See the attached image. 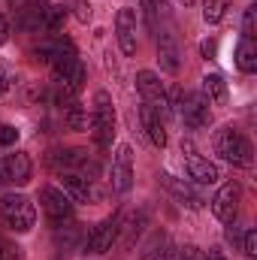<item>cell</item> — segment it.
<instances>
[{
    "instance_id": "6da1fadb",
    "label": "cell",
    "mask_w": 257,
    "mask_h": 260,
    "mask_svg": "<svg viewBox=\"0 0 257 260\" xmlns=\"http://www.w3.org/2000/svg\"><path fill=\"white\" fill-rule=\"evenodd\" d=\"M215 154L233 167H251L254 160V148L248 142V136L236 127H221L215 136Z\"/></svg>"
},
{
    "instance_id": "4316f807",
    "label": "cell",
    "mask_w": 257,
    "mask_h": 260,
    "mask_svg": "<svg viewBox=\"0 0 257 260\" xmlns=\"http://www.w3.org/2000/svg\"><path fill=\"white\" fill-rule=\"evenodd\" d=\"M76 9H79V12H76L79 21H88V18H91V6H88L85 0H76Z\"/></svg>"
},
{
    "instance_id": "d6a6232c",
    "label": "cell",
    "mask_w": 257,
    "mask_h": 260,
    "mask_svg": "<svg viewBox=\"0 0 257 260\" xmlns=\"http://www.w3.org/2000/svg\"><path fill=\"white\" fill-rule=\"evenodd\" d=\"M6 88H9V76H6V73H3V70H0V94H3V91H6Z\"/></svg>"
},
{
    "instance_id": "836d02e7",
    "label": "cell",
    "mask_w": 257,
    "mask_h": 260,
    "mask_svg": "<svg viewBox=\"0 0 257 260\" xmlns=\"http://www.w3.org/2000/svg\"><path fill=\"white\" fill-rule=\"evenodd\" d=\"M6 182V176H3V160H0V185Z\"/></svg>"
},
{
    "instance_id": "5b68a950",
    "label": "cell",
    "mask_w": 257,
    "mask_h": 260,
    "mask_svg": "<svg viewBox=\"0 0 257 260\" xmlns=\"http://www.w3.org/2000/svg\"><path fill=\"white\" fill-rule=\"evenodd\" d=\"M40 203H43V212L52 227H64L67 221H73V200L61 188H55V185L40 188Z\"/></svg>"
},
{
    "instance_id": "f1b7e54d",
    "label": "cell",
    "mask_w": 257,
    "mask_h": 260,
    "mask_svg": "<svg viewBox=\"0 0 257 260\" xmlns=\"http://www.w3.org/2000/svg\"><path fill=\"white\" fill-rule=\"evenodd\" d=\"M182 260H203V251L188 245V248H182Z\"/></svg>"
},
{
    "instance_id": "9a60e30c",
    "label": "cell",
    "mask_w": 257,
    "mask_h": 260,
    "mask_svg": "<svg viewBox=\"0 0 257 260\" xmlns=\"http://www.w3.org/2000/svg\"><path fill=\"white\" fill-rule=\"evenodd\" d=\"M139 118H142V127L148 133V139L157 145V148H164L167 145V130H164V118L148 106V103H142L139 106Z\"/></svg>"
},
{
    "instance_id": "484cf974",
    "label": "cell",
    "mask_w": 257,
    "mask_h": 260,
    "mask_svg": "<svg viewBox=\"0 0 257 260\" xmlns=\"http://www.w3.org/2000/svg\"><path fill=\"white\" fill-rule=\"evenodd\" d=\"M46 0H9V6L18 12V9H34V6H43Z\"/></svg>"
},
{
    "instance_id": "8992f818",
    "label": "cell",
    "mask_w": 257,
    "mask_h": 260,
    "mask_svg": "<svg viewBox=\"0 0 257 260\" xmlns=\"http://www.w3.org/2000/svg\"><path fill=\"white\" fill-rule=\"evenodd\" d=\"M118 230H121V224H118L115 215L103 218V221L88 233V239H85V254H106V251H112V245H115V239H118Z\"/></svg>"
},
{
    "instance_id": "e0dca14e",
    "label": "cell",
    "mask_w": 257,
    "mask_h": 260,
    "mask_svg": "<svg viewBox=\"0 0 257 260\" xmlns=\"http://www.w3.org/2000/svg\"><path fill=\"white\" fill-rule=\"evenodd\" d=\"M233 61H236V67L242 70V73H254L257 70V46L254 40H239V46H236V52H233Z\"/></svg>"
},
{
    "instance_id": "1f68e13d",
    "label": "cell",
    "mask_w": 257,
    "mask_h": 260,
    "mask_svg": "<svg viewBox=\"0 0 257 260\" xmlns=\"http://www.w3.org/2000/svg\"><path fill=\"white\" fill-rule=\"evenodd\" d=\"M6 34H9V24H6V18L0 15V46L6 43Z\"/></svg>"
},
{
    "instance_id": "7c38bea8",
    "label": "cell",
    "mask_w": 257,
    "mask_h": 260,
    "mask_svg": "<svg viewBox=\"0 0 257 260\" xmlns=\"http://www.w3.org/2000/svg\"><path fill=\"white\" fill-rule=\"evenodd\" d=\"M185 167H188V176H191V182H197V185H215V182L221 179V173H218V164H212V160H206V157L188 154Z\"/></svg>"
},
{
    "instance_id": "cb8c5ba5",
    "label": "cell",
    "mask_w": 257,
    "mask_h": 260,
    "mask_svg": "<svg viewBox=\"0 0 257 260\" xmlns=\"http://www.w3.org/2000/svg\"><path fill=\"white\" fill-rule=\"evenodd\" d=\"M15 142H18V130L0 121V145H15Z\"/></svg>"
},
{
    "instance_id": "d4e9b609",
    "label": "cell",
    "mask_w": 257,
    "mask_h": 260,
    "mask_svg": "<svg viewBox=\"0 0 257 260\" xmlns=\"http://www.w3.org/2000/svg\"><path fill=\"white\" fill-rule=\"evenodd\" d=\"M242 233H245V230H242L239 224H233V221H230V227H227V242L239 245V242H242Z\"/></svg>"
},
{
    "instance_id": "7402d4cb",
    "label": "cell",
    "mask_w": 257,
    "mask_h": 260,
    "mask_svg": "<svg viewBox=\"0 0 257 260\" xmlns=\"http://www.w3.org/2000/svg\"><path fill=\"white\" fill-rule=\"evenodd\" d=\"M239 245H242L245 257H257V233L251 230V227H248V230L242 233V242H239Z\"/></svg>"
},
{
    "instance_id": "ffe728a7",
    "label": "cell",
    "mask_w": 257,
    "mask_h": 260,
    "mask_svg": "<svg viewBox=\"0 0 257 260\" xmlns=\"http://www.w3.org/2000/svg\"><path fill=\"white\" fill-rule=\"evenodd\" d=\"M227 6H230V0H206V3H203V18H206L209 24H218V21L224 18Z\"/></svg>"
},
{
    "instance_id": "2e32d148",
    "label": "cell",
    "mask_w": 257,
    "mask_h": 260,
    "mask_svg": "<svg viewBox=\"0 0 257 260\" xmlns=\"http://www.w3.org/2000/svg\"><path fill=\"white\" fill-rule=\"evenodd\" d=\"M61 191H64L73 203H88V200H94V188L88 185V179H82V176H76V173H64Z\"/></svg>"
},
{
    "instance_id": "277c9868",
    "label": "cell",
    "mask_w": 257,
    "mask_h": 260,
    "mask_svg": "<svg viewBox=\"0 0 257 260\" xmlns=\"http://www.w3.org/2000/svg\"><path fill=\"white\" fill-rule=\"evenodd\" d=\"M136 91L142 94V103H148L160 118H170V103H167V88L154 70H139L136 73Z\"/></svg>"
},
{
    "instance_id": "4fadbf2b",
    "label": "cell",
    "mask_w": 257,
    "mask_h": 260,
    "mask_svg": "<svg viewBox=\"0 0 257 260\" xmlns=\"http://www.w3.org/2000/svg\"><path fill=\"white\" fill-rule=\"evenodd\" d=\"M160 185H164L170 194L176 197L179 203H185V206H191V209H197V206L203 203V200H200V194L194 191L185 179H176V176H170V173H160Z\"/></svg>"
},
{
    "instance_id": "603a6c76",
    "label": "cell",
    "mask_w": 257,
    "mask_h": 260,
    "mask_svg": "<svg viewBox=\"0 0 257 260\" xmlns=\"http://www.w3.org/2000/svg\"><path fill=\"white\" fill-rule=\"evenodd\" d=\"M0 260H21V248L6 242V239H0Z\"/></svg>"
},
{
    "instance_id": "e575fe53",
    "label": "cell",
    "mask_w": 257,
    "mask_h": 260,
    "mask_svg": "<svg viewBox=\"0 0 257 260\" xmlns=\"http://www.w3.org/2000/svg\"><path fill=\"white\" fill-rule=\"evenodd\" d=\"M179 3H185V6H188V3H194V0H179Z\"/></svg>"
},
{
    "instance_id": "44dd1931",
    "label": "cell",
    "mask_w": 257,
    "mask_h": 260,
    "mask_svg": "<svg viewBox=\"0 0 257 260\" xmlns=\"http://www.w3.org/2000/svg\"><path fill=\"white\" fill-rule=\"evenodd\" d=\"M254 34H257V6L251 3L245 9V15H242V37L245 40H254Z\"/></svg>"
},
{
    "instance_id": "d6986e66",
    "label": "cell",
    "mask_w": 257,
    "mask_h": 260,
    "mask_svg": "<svg viewBox=\"0 0 257 260\" xmlns=\"http://www.w3.org/2000/svg\"><path fill=\"white\" fill-rule=\"evenodd\" d=\"M61 109H64V124L70 130H85L88 127V109H85L79 100H70Z\"/></svg>"
},
{
    "instance_id": "7a4b0ae2",
    "label": "cell",
    "mask_w": 257,
    "mask_h": 260,
    "mask_svg": "<svg viewBox=\"0 0 257 260\" xmlns=\"http://www.w3.org/2000/svg\"><path fill=\"white\" fill-rule=\"evenodd\" d=\"M91 133H94V142L97 148H109L112 139H115V103L106 91H97L94 94V106H91Z\"/></svg>"
},
{
    "instance_id": "ac0fdd59",
    "label": "cell",
    "mask_w": 257,
    "mask_h": 260,
    "mask_svg": "<svg viewBox=\"0 0 257 260\" xmlns=\"http://www.w3.org/2000/svg\"><path fill=\"white\" fill-rule=\"evenodd\" d=\"M209 103H224L227 100V82H224V76H218V73H209V76H203V91H200Z\"/></svg>"
},
{
    "instance_id": "f546056e",
    "label": "cell",
    "mask_w": 257,
    "mask_h": 260,
    "mask_svg": "<svg viewBox=\"0 0 257 260\" xmlns=\"http://www.w3.org/2000/svg\"><path fill=\"white\" fill-rule=\"evenodd\" d=\"M160 3H164V0H142V6H145V12H148V18H151V15H154V12L160 9Z\"/></svg>"
},
{
    "instance_id": "ba28073f",
    "label": "cell",
    "mask_w": 257,
    "mask_h": 260,
    "mask_svg": "<svg viewBox=\"0 0 257 260\" xmlns=\"http://www.w3.org/2000/svg\"><path fill=\"white\" fill-rule=\"evenodd\" d=\"M239 200H242V188H239V182H227V185L215 194V200H212V215H215L218 221H224V224L236 221Z\"/></svg>"
},
{
    "instance_id": "8fae6325",
    "label": "cell",
    "mask_w": 257,
    "mask_h": 260,
    "mask_svg": "<svg viewBox=\"0 0 257 260\" xmlns=\"http://www.w3.org/2000/svg\"><path fill=\"white\" fill-rule=\"evenodd\" d=\"M3 176H6V182H12V185H27L30 176H34L30 154H27V151L6 154V157H3Z\"/></svg>"
},
{
    "instance_id": "83f0119b",
    "label": "cell",
    "mask_w": 257,
    "mask_h": 260,
    "mask_svg": "<svg viewBox=\"0 0 257 260\" xmlns=\"http://www.w3.org/2000/svg\"><path fill=\"white\" fill-rule=\"evenodd\" d=\"M200 52H203V58H215V52H218V43H215V40H206V43L200 46Z\"/></svg>"
},
{
    "instance_id": "30bf717a",
    "label": "cell",
    "mask_w": 257,
    "mask_h": 260,
    "mask_svg": "<svg viewBox=\"0 0 257 260\" xmlns=\"http://www.w3.org/2000/svg\"><path fill=\"white\" fill-rule=\"evenodd\" d=\"M115 37H118V46L124 55H136V9H118L115 15Z\"/></svg>"
},
{
    "instance_id": "5bb4252c",
    "label": "cell",
    "mask_w": 257,
    "mask_h": 260,
    "mask_svg": "<svg viewBox=\"0 0 257 260\" xmlns=\"http://www.w3.org/2000/svg\"><path fill=\"white\" fill-rule=\"evenodd\" d=\"M157 61H160V70L179 73V46L170 30H160V37H157Z\"/></svg>"
},
{
    "instance_id": "3957f363",
    "label": "cell",
    "mask_w": 257,
    "mask_h": 260,
    "mask_svg": "<svg viewBox=\"0 0 257 260\" xmlns=\"http://www.w3.org/2000/svg\"><path fill=\"white\" fill-rule=\"evenodd\" d=\"M0 218L15 230V233H27L37 224V209L24 194H6L0 197Z\"/></svg>"
},
{
    "instance_id": "52a82bcc",
    "label": "cell",
    "mask_w": 257,
    "mask_h": 260,
    "mask_svg": "<svg viewBox=\"0 0 257 260\" xmlns=\"http://www.w3.org/2000/svg\"><path fill=\"white\" fill-rule=\"evenodd\" d=\"M182 121H185V127L191 130H203L209 121H212V112H209V100L200 94V91H194V94H185V100H182V106H179V112H176Z\"/></svg>"
},
{
    "instance_id": "9c48e42d",
    "label": "cell",
    "mask_w": 257,
    "mask_h": 260,
    "mask_svg": "<svg viewBox=\"0 0 257 260\" xmlns=\"http://www.w3.org/2000/svg\"><path fill=\"white\" fill-rule=\"evenodd\" d=\"M115 194H127L133 185V148L130 145H118L115 157H112V179H109Z\"/></svg>"
},
{
    "instance_id": "4dcf8cb0",
    "label": "cell",
    "mask_w": 257,
    "mask_h": 260,
    "mask_svg": "<svg viewBox=\"0 0 257 260\" xmlns=\"http://www.w3.org/2000/svg\"><path fill=\"white\" fill-rule=\"evenodd\" d=\"M203 260H224V254H221V248H209V251H203Z\"/></svg>"
}]
</instances>
